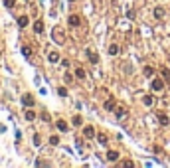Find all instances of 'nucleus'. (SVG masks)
I'll use <instances>...</instances> for the list:
<instances>
[{"label":"nucleus","instance_id":"nucleus-21","mask_svg":"<svg viewBox=\"0 0 170 168\" xmlns=\"http://www.w3.org/2000/svg\"><path fill=\"white\" fill-rule=\"evenodd\" d=\"M142 101H145V105H152V103H154V99H152V95H146Z\"/></svg>","mask_w":170,"mask_h":168},{"label":"nucleus","instance_id":"nucleus-34","mask_svg":"<svg viewBox=\"0 0 170 168\" xmlns=\"http://www.w3.org/2000/svg\"><path fill=\"white\" fill-rule=\"evenodd\" d=\"M69 2H73V0H69Z\"/></svg>","mask_w":170,"mask_h":168},{"label":"nucleus","instance_id":"nucleus-23","mask_svg":"<svg viewBox=\"0 0 170 168\" xmlns=\"http://www.w3.org/2000/svg\"><path fill=\"white\" fill-rule=\"evenodd\" d=\"M81 123H83V119L79 117V115H75V117H73V125H75V127H79Z\"/></svg>","mask_w":170,"mask_h":168},{"label":"nucleus","instance_id":"nucleus-19","mask_svg":"<svg viewBox=\"0 0 170 168\" xmlns=\"http://www.w3.org/2000/svg\"><path fill=\"white\" fill-rule=\"evenodd\" d=\"M97 140H99V144H107V134H97Z\"/></svg>","mask_w":170,"mask_h":168},{"label":"nucleus","instance_id":"nucleus-32","mask_svg":"<svg viewBox=\"0 0 170 168\" xmlns=\"http://www.w3.org/2000/svg\"><path fill=\"white\" fill-rule=\"evenodd\" d=\"M47 164H50V162H44V160H38V162H36V166H47Z\"/></svg>","mask_w":170,"mask_h":168},{"label":"nucleus","instance_id":"nucleus-18","mask_svg":"<svg viewBox=\"0 0 170 168\" xmlns=\"http://www.w3.org/2000/svg\"><path fill=\"white\" fill-rule=\"evenodd\" d=\"M158 121H160V125H168V123H170V119H168L166 115H162V113H160V115H158Z\"/></svg>","mask_w":170,"mask_h":168},{"label":"nucleus","instance_id":"nucleus-22","mask_svg":"<svg viewBox=\"0 0 170 168\" xmlns=\"http://www.w3.org/2000/svg\"><path fill=\"white\" fill-rule=\"evenodd\" d=\"M152 73H154V69H152L150 66H146V67H145V75H146V77H150Z\"/></svg>","mask_w":170,"mask_h":168},{"label":"nucleus","instance_id":"nucleus-7","mask_svg":"<svg viewBox=\"0 0 170 168\" xmlns=\"http://www.w3.org/2000/svg\"><path fill=\"white\" fill-rule=\"evenodd\" d=\"M164 14H166V12H164V8H162V6H156V8H154V18L162 20V18H164Z\"/></svg>","mask_w":170,"mask_h":168},{"label":"nucleus","instance_id":"nucleus-29","mask_svg":"<svg viewBox=\"0 0 170 168\" xmlns=\"http://www.w3.org/2000/svg\"><path fill=\"white\" fill-rule=\"evenodd\" d=\"M63 79H65V83H67V85H69V83H71V81H73V77H71V75H69V73H65V75H63Z\"/></svg>","mask_w":170,"mask_h":168},{"label":"nucleus","instance_id":"nucleus-10","mask_svg":"<svg viewBox=\"0 0 170 168\" xmlns=\"http://www.w3.org/2000/svg\"><path fill=\"white\" fill-rule=\"evenodd\" d=\"M117 158H119V152H117V150H109V152H107V160L115 162Z\"/></svg>","mask_w":170,"mask_h":168},{"label":"nucleus","instance_id":"nucleus-4","mask_svg":"<svg viewBox=\"0 0 170 168\" xmlns=\"http://www.w3.org/2000/svg\"><path fill=\"white\" fill-rule=\"evenodd\" d=\"M56 127H57V131H61V133H67V131H69V127H67V123H65V121H61V119H60V121L56 123Z\"/></svg>","mask_w":170,"mask_h":168},{"label":"nucleus","instance_id":"nucleus-26","mask_svg":"<svg viewBox=\"0 0 170 168\" xmlns=\"http://www.w3.org/2000/svg\"><path fill=\"white\" fill-rule=\"evenodd\" d=\"M50 144L57 146V144H60V138H57V137H51V138H50Z\"/></svg>","mask_w":170,"mask_h":168},{"label":"nucleus","instance_id":"nucleus-8","mask_svg":"<svg viewBox=\"0 0 170 168\" xmlns=\"http://www.w3.org/2000/svg\"><path fill=\"white\" fill-rule=\"evenodd\" d=\"M83 134H85L87 138H93V137H95V129H93V127H85V129H83Z\"/></svg>","mask_w":170,"mask_h":168},{"label":"nucleus","instance_id":"nucleus-33","mask_svg":"<svg viewBox=\"0 0 170 168\" xmlns=\"http://www.w3.org/2000/svg\"><path fill=\"white\" fill-rule=\"evenodd\" d=\"M26 2H30V0H26Z\"/></svg>","mask_w":170,"mask_h":168},{"label":"nucleus","instance_id":"nucleus-25","mask_svg":"<svg viewBox=\"0 0 170 168\" xmlns=\"http://www.w3.org/2000/svg\"><path fill=\"white\" fill-rule=\"evenodd\" d=\"M34 144H36V146H40V144H42V138H40V134H34Z\"/></svg>","mask_w":170,"mask_h":168},{"label":"nucleus","instance_id":"nucleus-5","mask_svg":"<svg viewBox=\"0 0 170 168\" xmlns=\"http://www.w3.org/2000/svg\"><path fill=\"white\" fill-rule=\"evenodd\" d=\"M152 89H154V91L164 89V81L162 79H154V81H152Z\"/></svg>","mask_w":170,"mask_h":168},{"label":"nucleus","instance_id":"nucleus-16","mask_svg":"<svg viewBox=\"0 0 170 168\" xmlns=\"http://www.w3.org/2000/svg\"><path fill=\"white\" fill-rule=\"evenodd\" d=\"M75 77H79V79L85 77V69H83V67H77V69H75Z\"/></svg>","mask_w":170,"mask_h":168},{"label":"nucleus","instance_id":"nucleus-3","mask_svg":"<svg viewBox=\"0 0 170 168\" xmlns=\"http://www.w3.org/2000/svg\"><path fill=\"white\" fill-rule=\"evenodd\" d=\"M67 22H69V26H71V28H75V26H79V22H81V18H79L77 14H71L69 18H67Z\"/></svg>","mask_w":170,"mask_h":168},{"label":"nucleus","instance_id":"nucleus-27","mask_svg":"<svg viewBox=\"0 0 170 168\" xmlns=\"http://www.w3.org/2000/svg\"><path fill=\"white\" fill-rule=\"evenodd\" d=\"M121 166H123V168H132V162L131 160H125V162H121Z\"/></svg>","mask_w":170,"mask_h":168},{"label":"nucleus","instance_id":"nucleus-2","mask_svg":"<svg viewBox=\"0 0 170 168\" xmlns=\"http://www.w3.org/2000/svg\"><path fill=\"white\" fill-rule=\"evenodd\" d=\"M22 105H24V107H32V105H34V97H32L30 93L22 95Z\"/></svg>","mask_w":170,"mask_h":168},{"label":"nucleus","instance_id":"nucleus-20","mask_svg":"<svg viewBox=\"0 0 170 168\" xmlns=\"http://www.w3.org/2000/svg\"><path fill=\"white\" fill-rule=\"evenodd\" d=\"M24 117L28 119V121H34V119H36V113H34V111H26V113H24Z\"/></svg>","mask_w":170,"mask_h":168},{"label":"nucleus","instance_id":"nucleus-14","mask_svg":"<svg viewBox=\"0 0 170 168\" xmlns=\"http://www.w3.org/2000/svg\"><path fill=\"white\" fill-rule=\"evenodd\" d=\"M117 53H119V46H117V44H111V46H109V56H117Z\"/></svg>","mask_w":170,"mask_h":168},{"label":"nucleus","instance_id":"nucleus-15","mask_svg":"<svg viewBox=\"0 0 170 168\" xmlns=\"http://www.w3.org/2000/svg\"><path fill=\"white\" fill-rule=\"evenodd\" d=\"M87 56H89V61H91V63H97V61H99V56H97V53L87 52Z\"/></svg>","mask_w":170,"mask_h":168},{"label":"nucleus","instance_id":"nucleus-12","mask_svg":"<svg viewBox=\"0 0 170 168\" xmlns=\"http://www.w3.org/2000/svg\"><path fill=\"white\" fill-rule=\"evenodd\" d=\"M105 111H115V99L105 101Z\"/></svg>","mask_w":170,"mask_h":168},{"label":"nucleus","instance_id":"nucleus-11","mask_svg":"<svg viewBox=\"0 0 170 168\" xmlns=\"http://www.w3.org/2000/svg\"><path fill=\"white\" fill-rule=\"evenodd\" d=\"M47 59H50L51 63H57V61H60V53H57V52H51L50 56H47Z\"/></svg>","mask_w":170,"mask_h":168},{"label":"nucleus","instance_id":"nucleus-13","mask_svg":"<svg viewBox=\"0 0 170 168\" xmlns=\"http://www.w3.org/2000/svg\"><path fill=\"white\" fill-rule=\"evenodd\" d=\"M115 115H117V119H123V117L127 115V111L123 109V107H117V109H115Z\"/></svg>","mask_w":170,"mask_h":168},{"label":"nucleus","instance_id":"nucleus-9","mask_svg":"<svg viewBox=\"0 0 170 168\" xmlns=\"http://www.w3.org/2000/svg\"><path fill=\"white\" fill-rule=\"evenodd\" d=\"M34 32H38V34L44 32V22H42V20H36L34 22Z\"/></svg>","mask_w":170,"mask_h":168},{"label":"nucleus","instance_id":"nucleus-31","mask_svg":"<svg viewBox=\"0 0 170 168\" xmlns=\"http://www.w3.org/2000/svg\"><path fill=\"white\" fill-rule=\"evenodd\" d=\"M40 117H42V119H44V121H46V123H47V121H50V115H47V113H46V111H44V113H42V115H40Z\"/></svg>","mask_w":170,"mask_h":168},{"label":"nucleus","instance_id":"nucleus-28","mask_svg":"<svg viewBox=\"0 0 170 168\" xmlns=\"http://www.w3.org/2000/svg\"><path fill=\"white\" fill-rule=\"evenodd\" d=\"M4 6H6V8H14V0H4Z\"/></svg>","mask_w":170,"mask_h":168},{"label":"nucleus","instance_id":"nucleus-17","mask_svg":"<svg viewBox=\"0 0 170 168\" xmlns=\"http://www.w3.org/2000/svg\"><path fill=\"white\" fill-rule=\"evenodd\" d=\"M22 53H24L26 57H30L32 56V48L30 46H22Z\"/></svg>","mask_w":170,"mask_h":168},{"label":"nucleus","instance_id":"nucleus-6","mask_svg":"<svg viewBox=\"0 0 170 168\" xmlns=\"http://www.w3.org/2000/svg\"><path fill=\"white\" fill-rule=\"evenodd\" d=\"M28 24H30V18H28V16H20V18H18V26H20V28H26Z\"/></svg>","mask_w":170,"mask_h":168},{"label":"nucleus","instance_id":"nucleus-30","mask_svg":"<svg viewBox=\"0 0 170 168\" xmlns=\"http://www.w3.org/2000/svg\"><path fill=\"white\" fill-rule=\"evenodd\" d=\"M162 77H166V79H170V71H168V69H164V67H162Z\"/></svg>","mask_w":170,"mask_h":168},{"label":"nucleus","instance_id":"nucleus-24","mask_svg":"<svg viewBox=\"0 0 170 168\" xmlns=\"http://www.w3.org/2000/svg\"><path fill=\"white\" fill-rule=\"evenodd\" d=\"M57 95H60V97H67V89L65 87H60V89H57Z\"/></svg>","mask_w":170,"mask_h":168},{"label":"nucleus","instance_id":"nucleus-1","mask_svg":"<svg viewBox=\"0 0 170 168\" xmlns=\"http://www.w3.org/2000/svg\"><path fill=\"white\" fill-rule=\"evenodd\" d=\"M51 38H54L56 44H63V40H65V34H63L61 28H54V32H51Z\"/></svg>","mask_w":170,"mask_h":168}]
</instances>
